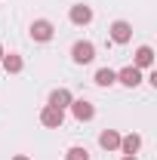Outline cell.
Instances as JSON below:
<instances>
[{"label": "cell", "instance_id": "obj_12", "mask_svg": "<svg viewBox=\"0 0 157 160\" xmlns=\"http://www.w3.org/2000/svg\"><path fill=\"white\" fill-rule=\"evenodd\" d=\"M0 65H3V71H6V74H19L22 68H25V62H22L19 52H9V56H3V59H0Z\"/></svg>", "mask_w": 157, "mask_h": 160}, {"label": "cell", "instance_id": "obj_7", "mask_svg": "<svg viewBox=\"0 0 157 160\" xmlns=\"http://www.w3.org/2000/svg\"><path fill=\"white\" fill-rule=\"evenodd\" d=\"M111 40H114V43H129V40H133V25H129V22H114V25H111Z\"/></svg>", "mask_w": 157, "mask_h": 160}, {"label": "cell", "instance_id": "obj_1", "mask_svg": "<svg viewBox=\"0 0 157 160\" xmlns=\"http://www.w3.org/2000/svg\"><path fill=\"white\" fill-rule=\"evenodd\" d=\"M71 59L77 62V65H89V62L96 59V43H89V40H77V43L71 46Z\"/></svg>", "mask_w": 157, "mask_h": 160}, {"label": "cell", "instance_id": "obj_9", "mask_svg": "<svg viewBox=\"0 0 157 160\" xmlns=\"http://www.w3.org/2000/svg\"><path fill=\"white\" fill-rule=\"evenodd\" d=\"M139 148H142V136H136V132H129V136H120V151H123L126 157L139 154Z\"/></svg>", "mask_w": 157, "mask_h": 160}, {"label": "cell", "instance_id": "obj_11", "mask_svg": "<svg viewBox=\"0 0 157 160\" xmlns=\"http://www.w3.org/2000/svg\"><path fill=\"white\" fill-rule=\"evenodd\" d=\"M133 65H136L139 71H142V68H151V65H154V49H151V46H139Z\"/></svg>", "mask_w": 157, "mask_h": 160}, {"label": "cell", "instance_id": "obj_8", "mask_svg": "<svg viewBox=\"0 0 157 160\" xmlns=\"http://www.w3.org/2000/svg\"><path fill=\"white\" fill-rule=\"evenodd\" d=\"M71 102H74V96H71V89H65V86H59V89H53V92H49V105H53V108H59V111L71 108Z\"/></svg>", "mask_w": 157, "mask_h": 160}, {"label": "cell", "instance_id": "obj_4", "mask_svg": "<svg viewBox=\"0 0 157 160\" xmlns=\"http://www.w3.org/2000/svg\"><path fill=\"white\" fill-rule=\"evenodd\" d=\"M71 114H74L80 123H86V120L96 117V105L86 102V99H74V102H71Z\"/></svg>", "mask_w": 157, "mask_h": 160}, {"label": "cell", "instance_id": "obj_15", "mask_svg": "<svg viewBox=\"0 0 157 160\" xmlns=\"http://www.w3.org/2000/svg\"><path fill=\"white\" fill-rule=\"evenodd\" d=\"M13 160H31V157H28V154H16Z\"/></svg>", "mask_w": 157, "mask_h": 160}, {"label": "cell", "instance_id": "obj_5", "mask_svg": "<svg viewBox=\"0 0 157 160\" xmlns=\"http://www.w3.org/2000/svg\"><path fill=\"white\" fill-rule=\"evenodd\" d=\"M117 83L129 86V89H136L139 83H142V71H139L136 65H126V68H120V71H117Z\"/></svg>", "mask_w": 157, "mask_h": 160}, {"label": "cell", "instance_id": "obj_10", "mask_svg": "<svg viewBox=\"0 0 157 160\" xmlns=\"http://www.w3.org/2000/svg\"><path fill=\"white\" fill-rule=\"evenodd\" d=\"M99 145H102L105 151H117V148H120V132H117V129H102Z\"/></svg>", "mask_w": 157, "mask_h": 160}, {"label": "cell", "instance_id": "obj_14", "mask_svg": "<svg viewBox=\"0 0 157 160\" xmlns=\"http://www.w3.org/2000/svg\"><path fill=\"white\" fill-rule=\"evenodd\" d=\"M65 160H89V151H86V148H80V145H74V148H68V151H65Z\"/></svg>", "mask_w": 157, "mask_h": 160}, {"label": "cell", "instance_id": "obj_13", "mask_svg": "<svg viewBox=\"0 0 157 160\" xmlns=\"http://www.w3.org/2000/svg\"><path fill=\"white\" fill-rule=\"evenodd\" d=\"M93 80H96V86H114V83H117V71H111V68H99Z\"/></svg>", "mask_w": 157, "mask_h": 160}, {"label": "cell", "instance_id": "obj_17", "mask_svg": "<svg viewBox=\"0 0 157 160\" xmlns=\"http://www.w3.org/2000/svg\"><path fill=\"white\" fill-rule=\"evenodd\" d=\"M3 56H6V52H3V46H0V59H3Z\"/></svg>", "mask_w": 157, "mask_h": 160}, {"label": "cell", "instance_id": "obj_6", "mask_svg": "<svg viewBox=\"0 0 157 160\" xmlns=\"http://www.w3.org/2000/svg\"><path fill=\"white\" fill-rule=\"evenodd\" d=\"M68 19L74 22V25H89V22H93V9H89L86 3H74V6L68 9Z\"/></svg>", "mask_w": 157, "mask_h": 160}, {"label": "cell", "instance_id": "obj_3", "mask_svg": "<svg viewBox=\"0 0 157 160\" xmlns=\"http://www.w3.org/2000/svg\"><path fill=\"white\" fill-rule=\"evenodd\" d=\"M40 123H43L46 129H59L62 123H65V111L53 108V105H46V108L40 111Z\"/></svg>", "mask_w": 157, "mask_h": 160}, {"label": "cell", "instance_id": "obj_16", "mask_svg": "<svg viewBox=\"0 0 157 160\" xmlns=\"http://www.w3.org/2000/svg\"><path fill=\"white\" fill-rule=\"evenodd\" d=\"M123 160H136V154H133V157H126V154H123Z\"/></svg>", "mask_w": 157, "mask_h": 160}, {"label": "cell", "instance_id": "obj_2", "mask_svg": "<svg viewBox=\"0 0 157 160\" xmlns=\"http://www.w3.org/2000/svg\"><path fill=\"white\" fill-rule=\"evenodd\" d=\"M28 34H31V40H37V43H46V40H53L56 28H53V22H46V19H37V22H31Z\"/></svg>", "mask_w": 157, "mask_h": 160}]
</instances>
